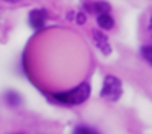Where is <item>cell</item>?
I'll use <instances>...</instances> for the list:
<instances>
[{"label":"cell","instance_id":"6da1fadb","mask_svg":"<svg viewBox=\"0 0 152 134\" xmlns=\"http://www.w3.org/2000/svg\"><path fill=\"white\" fill-rule=\"evenodd\" d=\"M92 93V87L88 82H82L77 87L70 88L67 92H59V93H51L48 95L49 100H53L57 105H64V106H77L87 101V98Z\"/></svg>","mask_w":152,"mask_h":134},{"label":"cell","instance_id":"7a4b0ae2","mask_svg":"<svg viewBox=\"0 0 152 134\" xmlns=\"http://www.w3.org/2000/svg\"><path fill=\"white\" fill-rule=\"evenodd\" d=\"M100 97L106 101H118L123 97V82L115 75H106L100 90Z\"/></svg>","mask_w":152,"mask_h":134},{"label":"cell","instance_id":"3957f363","mask_svg":"<svg viewBox=\"0 0 152 134\" xmlns=\"http://www.w3.org/2000/svg\"><path fill=\"white\" fill-rule=\"evenodd\" d=\"M46 21H48V12L44 8H34V10H31L30 15H28V23H30V26L33 29L44 28Z\"/></svg>","mask_w":152,"mask_h":134},{"label":"cell","instance_id":"277c9868","mask_svg":"<svg viewBox=\"0 0 152 134\" xmlns=\"http://www.w3.org/2000/svg\"><path fill=\"white\" fill-rule=\"evenodd\" d=\"M92 36H93V41H95L96 48L102 51V54H105V56H110V54H111V44H110L108 38H106V36L103 34L102 31H98V29H93V31H92Z\"/></svg>","mask_w":152,"mask_h":134},{"label":"cell","instance_id":"5b68a950","mask_svg":"<svg viewBox=\"0 0 152 134\" xmlns=\"http://www.w3.org/2000/svg\"><path fill=\"white\" fill-rule=\"evenodd\" d=\"M85 10H88L90 13H95L98 15H105V13L111 12V5L108 2H103V0H98V2H92V3H85Z\"/></svg>","mask_w":152,"mask_h":134},{"label":"cell","instance_id":"8992f818","mask_svg":"<svg viewBox=\"0 0 152 134\" xmlns=\"http://www.w3.org/2000/svg\"><path fill=\"white\" fill-rule=\"evenodd\" d=\"M96 23H98V26L103 29H113V26H115V20H113V16L110 15V13L98 15L96 16Z\"/></svg>","mask_w":152,"mask_h":134},{"label":"cell","instance_id":"52a82bcc","mask_svg":"<svg viewBox=\"0 0 152 134\" xmlns=\"http://www.w3.org/2000/svg\"><path fill=\"white\" fill-rule=\"evenodd\" d=\"M5 101H7L8 105H12V106H18V105L21 103V97L17 93V92L8 90L7 93H5Z\"/></svg>","mask_w":152,"mask_h":134},{"label":"cell","instance_id":"ba28073f","mask_svg":"<svg viewBox=\"0 0 152 134\" xmlns=\"http://www.w3.org/2000/svg\"><path fill=\"white\" fill-rule=\"evenodd\" d=\"M141 56H142V59L152 67V46H144V48H141Z\"/></svg>","mask_w":152,"mask_h":134},{"label":"cell","instance_id":"9c48e42d","mask_svg":"<svg viewBox=\"0 0 152 134\" xmlns=\"http://www.w3.org/2000/svg\"><path fill=\"white\" fill-rule=\"evenodd\" d=\"M74 134H98L95 129H92V127H87V126H79L74 129Z\"/></svg>","mask_w":152,"mask_h":134},{"label":"cell","instance_id":"30bf717a","mask_svg":"<svg viewBox=\"0 0 152 134\" xmlns=\"http://www.w3.org/2000/svg\"><path fill=\"white\" fill-rule=\"evenodd\" d=\"M75 21L79 23V25H83V23L87 21V18H85V13H77V16H75Z\"/></svg>","mask_w":152,"mask_h":134},{"label":"cell","instance_id":"8fae6325","mask_svg":"<svg viewBox=\"0 0 152 134\" xmlns=\"http://www.w3.org/2000/svg\"><path fill=\"white\" fill-rule=\"evenodd\" d=\"M5 2H8V3H17V2H20V0H5Z\"/></svg>","mask_w":152,"mask_h":134},{"label":"cell","instance_id":"7c38bea8","mask_svg":"<svg viewBox=\"0 0 152 134\" xmlns=\"http://www.w3.org/2000/svg\"><path fill=\"white\" fill-rule=\"evenodd\" d=\"M149 29L152 31V18H151V21H149Z\"/></svg>","mask_w":152,"mask_h":134}]
</instances>
